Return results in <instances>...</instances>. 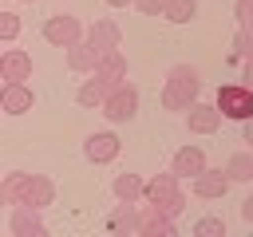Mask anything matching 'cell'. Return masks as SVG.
<instances>
[{
    "label": "cell",
    "instance_id": "6da1fadb",
    "mask_svg": "<svg viewBox=\"0 0 253 237\" xmlns=\"http://www.w3.org/2000/svg\"><path fill=\"white\" fill-rule=\"evenodd\" d=\"M202 95V75L198 67L190 63H174L166 71V83H162V107L166 111H190Z\"/></svg>",
    "mask_w": 253,
    "mask_h": 237
},
{
    "label": "cell",
    "instance_id": "7a4b0ae2",
    "mask_svg": "<svg viewBox=\"0 0 253 237\" xmlns=\"http://www.w3.org/2000/svg\"><path fill=\"white\" fill-rule=\"evenodd\" d=\"M146 205H154V209H162V213L178 217V213L186 209L182 178H178L174 170H170V174H158V178H150V182H146Z\"/></svg>",
    "mask_w": 253,
    "mask_h": 237
},
{
    "label": "cell",
    "instance_id": "3957f363",
    "mask_svg": "<svg viewBox=\"0 0 253 237\" xmlns=\"http://www.w3.org/2000/svg\"><path fill=\"white\" fill-rule=\"evenodd\" d=\"M213 103H217V107H221V115H225V118H233V122L253 118V87H249V83H221Z\"/></svg>",
    "mask_w": 253,
    "mask_h": 237
},
{
    "label": "cell",
    "instance_id": "277c9868",
    "mask_svg": "<svg viewBox=\"0 0 253 237\" xmlns=\"http://www.w3.org/2000/svg\"><path fill=\"white\" fill-rule=\"evenodd\" d=\"M138 115V87L134 83H119L111 87L107 103H103V118L107 122H130Z\"/></svg>",
    "mask_w": 253,
    "mask_h": 237
},
{
    "label": "cell",
    "instance_id": "5b68a950",
    "mask_svg": "<svg viewBox=\"0 0 253 237\" xmlns=\"http://www.w3.org/2000/svg\"><path fill=\"white\" fill-rule=\"evenodd\" d=\"M87 32H83V24L75 20V16H67V12H59V16H47L43 20V40L51 43V47H71L75 40H83Z\"/></svg>",
    "mask_w": 253,
    "mask_h": 237
},
{
    "label": "cell",
    "instance_id": "8992f818",
    "mask_svg": "<svg viewBox=\"0 0 253 237\" xmlns=\"http://www.w3.org/2000/svg\"><path fill=\"white\" fill-rule=\"evenodd\" d=\"M119 150H123V142H119L115 130H95V134L83 138V158H87L91 166H107V162H115Z\"/></svg>",
    "mask_w": 253,
    "mask_h": 237
},
{
    "label": "cell",
    "instance_id": "52a82bcc",
    "mask_svg": "<svg viewBox=\"0 0 253 237\" xmlns=\"http://www.w3.org/2000/svg\"><path fill=\"white\" fill-rule=\"evenodd\" d=\"M43 209H32V205H12V217H8V233L12 237H47V225L40 217Z\"/></svg>",
    "mask_w": 253,
    "mask_h": 237
},
{
    "label": "cell",
    "instance_id": "ba28073f",
    "mask_svg": "<svg viewBox=\"0 0 253 237\" xmlns=\"http://www.w3.org/2000/svg\"><path fill=\"white\" fill-rule=\"evenodd\" d=\"M99 59H103V47H99L95 40H87V36L67 47V67L79 71V75H91V71L99 67Z\"/></svg>",
    "mask_w": 253,
    "mask_h": 237
},
{
    "label": "cell",
    "instance_id": "9c48e42d",
    "mask_svg": "<svg viewBox=\"0 0 253 237\" xmlns=\"http://www.w3.org/2000/svg\"><path fill=\"white\" fill-rule=\"evenodd\" d=\"M32 107H36V91L28 83H4L0 87V111L4 115L16 118V115H28Z\"/></svg>",
    "mask_w": 253,
    "mask_h": 237
},
{
    "label": "cell",
    "instance_id": "30bf717a",
    "mask_svg": "<svg viewBox=\"0 0 253 237\" xmlns=\"http://www.w3.org/2000/svg\"><path fill=\"white\" fill-rule=\"evenodd\" d=\"M221 107L217 103H194L190 111H186V130L190 134H213L217 126H221Z\"/></svg>",
    "mask_w": 253,
    "mask_h": 237
},
{
    "label": "cell",
    "instance_id": "8fae6325",
    "mask_svg": "<svg viewBox=\"0 0 253 237\" xmlns=\"http://www.w3.org/2000/svg\"><path fill=\"white\" fill-rule=\"evenodd\" d=\"M55 201V182L47 174H28L24 182V194H20V205H32V209H47Z\"/></svg>",
    "mask_w": 253,
    "mask_h": 237
},
{
    "label": "cell",
    "instance_id": "7c38bea8",
    "mask_svg": "<svg viewBox=\"0 0 253 237\" xmlns=\"http://www.w3.org/2000/svg\"><path fill=\"white\" fill-rule=\"evenodd\" d=\"M32 71H36V63H32L28 51L8 47V51L0 55V79H4V83H24V79H32Z\"/></svg>",
    "mask_w": 253,
    "mask_h": 237
},
{
    "label": "cell",
    "instance_id": "4fadbf2b",
    "mask_svg": "<svg viewBox=\"0 0 253 237\" xmlns=\"http://www.w3.org/2000/svg\"><path fill=\"white\" fill-rule=\"evenodd\" d=\"M206 166H210V162H206V150L194 146V142H190V146H178L174 158H170V170H174L178 178H198Z\"/></svg>",
    "mask_w": 253,
    "mask_h": 237
},
{
    "label": "cell",
    "instance_id": "5bb4252c",
    "mask_svg": "<svg viewBox=\"0 0 253 237\" xmlns=\"http://www.w3.org/2000/svg\"><path fill=\"white\" fill-rule=\"evenodd\" d=\"M233 186V178H229V170H202L198 178H194V194L198 198H206V201H217V198H225V190Z\"/></svg>",
    "mask_w": 253,
    "mask_h": 237
},
{
    "label": "cell",
    "instance_id": "9a60e30c",
    "mask_svg": "<svg viewBox=\"0 0 253 237\" xmlns=\"http://www.w3.org/2000/svg\"><path fill=\"white\" fill-rule=\"evenodd\" d=\"M107 95H111V83H107V79H99V75L91 71V79H83V83H79L75 103H79V107H87V111H103Z\"/></svg>",
    "mask_w": 253,
    "mask_h": 237
},
{
    "label": "cell",
    "instance_id": "2e32d148",
    "mask_svg": "<svg viewBox=\"0 0 253 237\" xmlns=\"http://www.w3.org/2000/svg\"><path fill=\"white\" fill-rule=\"evenodd\" d=\"M95 75H99V79H107L111 87H119V83H126V55H123L119 47H111V51H103V59H99V67H95Z\"/></svg>",
    "mask_w": 253,
    "mask_h": 237
},
{
    "label": "cell",
    "instance_id": "e0dca14e",
    "mask_svg": "<svg viewBox=\"0 0 253 237\" xmlns=\"http://www.w3.org/2000/svg\"><path fill=\"white\" fill-rule=\"evenodd\" d=\"M138 201H119V209L107 217V229L111 233H138L142 229V213L134 209Z\"/></svg>",
    "mask_w": 253,
    "mask_h": 237
},
{
    "label": "cell",
    "instance_id": "ac0fdd59",
    "mask_svg": "<svg viewBox=\"0 0 253 237\" xmlns=\"http://www.w3.org/2000/svg\"><path fill=\"white\" fill-rule=\"evenodd\" d=\"M178 233V225H174V217L170 213H162V209H154V205H146V213H142V229H138V237H174Z\"/></svg>",
    "mask_w": 253,
    "mask_h": 237
},
{
    "label": "cell",
    "instance_id": "d6986e66",
    "mask_svg": "<svg viewBox=\"0 0 253 237\" xmlns=\"http://www.w3.org/2000/svg\"><path fill=\"white\" fill-rule=\"evenodd\" d=\"M111 194L119 201H146V178L142 174H119L111 182Z\"/></svg>",
    "mask_w": 253,
    "mask_h": 237
},
{
    "label": "cell",
    "instance_id": "ffe728a7",
    "mask_svg": "<svg viewBox=\"0 0 253 237\" xmlns=\"http://www.w3.org/2000/svg\"><path fill=\"white\" fill-rule=\"evenodd\" d=\"M87 40H95L103 51H111V47L123 43V28H119L115 20H95V24L87 28Z\"/></svg>",
    "mask_w": 253,
    "mask_h": 237
},
{
    "label": "cell",
    "instance_id": "44dd1931",
    "mask_svg": "<svg viewBox=\"0 0 253 237\" xmlns=\"http://www.w3.org/2000/svg\"><path fill=\"white\" fill-rule=\"evenodd\" d=\"M24 182H28V174H24V170H12V174L0 182V201H4V205H20Z\"/></svg>",
    "mask_w": 253,
    "mask_h": 237
},
{
    "label": "cell",
    "instance_id": "7402d4cb",
    "mask_svg": "<svg viewBox=\"0 0 253 237\" xmlns=\"http://www.w3.org/2000/svg\"><path fill=\"white\" fill-rule=\"evenodd\" d=\"M225 170H229L233 182H253V150H237V154L225 162Z\"/></svg>",
    "mask_w": 253,
    "mask_h": 237
},
{
    "label": "cell",
    "instance_id": "603a6c76",
    "mask_svg": "<svg viewBox=\"0 0 253 237\" xmlns=\"http://www.w3.org/2000/svg\"><path fill=\"white\" fill-rule=\"evenodd\" d=\"M162 20H170V24H190V20H198V0H170L166 12H162Z\"/></svg>",
    "mask_w": 253,
    "mask_h": 237
},
{
    "label": "cell",
    "instance_id": "cb8c5ba5",
    "mask_svg": "<svg viewBox=\"0 0 253 237\" xmlns=\"http://www.w3.org/2000/svg\"><path fill=\"white\" fill-rule=\"evenodd\" d=\"M194 237H225V221L221 217H202V221H194Z\"/></svg>",
    "mask_w": 253,
    "mask_h": 237
},
{
    "label": "cell",
    "instance_id": "d4e9b609",
    "mask_svg": "<svg viewBox=\"0 0 253 237\" xmlns=\"http://www.w3.org/2000/svg\"><path fill=\"white\" fill-rule=\"evenodd\" d=\"M233 55H237V59H253V28H237V36H233Z\"/></svg>",
    "mask_w": 253,
    "mask_h": 237
},
{
    "label": "cell",
    "instance_id": "484cf974",
    "mask_svg": "<svg viewBox=\"0 0 253 237\" xmlns=\"http://www.w3.org/2000/svg\"><path fill=\"white\" fill-rule=\"evenodd\" d=\"M16 36H20V16L16 12H0V40L12 43Z\"/></svg>",
    "mask_w": 253,
    "mask_h": 237
},
{
    "label": "cell",
    "instance_id": "4316f807",
    "mask_svg": "<svg viewBox=\"0 0 253 237\" xmlns=\"http://www.w3.org/2000/svg\"><path fill=\"white\" fill-rule=\"evenodd\" d=\"M233 16L241 28H253V0H233Z\"/></svg>",
    "mask_w": 253,
    "mask_h": 237
},
{
    "label": "cell",
    "instance_id": "83f0119b",
    "mask_svg": "<svg viewBox=\"0 0 253 237\" xmlns=\"http://www.w3.org/2000/svg\"><path fill=\"white\" fill-rule=\"evenodd\" d=\"M166 4H170V0H134V8H138L142 16H162Z\"/></svg>",
    "mask_w": 253,
    "mask_h": 237
},
{
    "label": "cell",
    "instance_id": "f1b7e54d",
    "mask_svg": "<svg viewBox=\"0 0 253 237\" xmlns=\"http://www.w3.org/2000/svg\"><path fill=\"white\" fill-rule=\"evenodd\" d=\"M241 221L253 225V194H245V201H241Z\"/></svg>",
    "mask_w": 253,
    "mask_h": 237
},
{
    "label": "cell",
    "instance_id": "f546056e",
    "mask_svg": "<svg viewBox=\"0 0 253 237\" xmlns=\"http://www.w3.org/2000/svg\"><path fill=\"white\" fill-rule=\"evenodd\" d=\"M241 142H249V150H253V118L241 122Z\"/></svg>",
    "mask_w": 253,
    "mask_h": 237
},
{
    "label": "cell",
    "instance_id": "4dcf8cb0",
    "mask_svg": "<svg viewBox=\"0 0 253 237\" xmlns=\"http://www.w3.org/2000/svg\"><path fill=\"white\" fill-rule=\"evenodd\" d=\"M241 83H249V87H253V59H245V71H241Z\"/></svg>",
    "mask_w": 253,
    "mask_h": 237
},
{
    "label": "cell",
    "instance_id": "1f68e13d",
    "mask_svg": "<svg viewBox=\"0 0 253 237\" xmlns=\"http://www.w3.org/2000/svg\"><path fill=\"white\" fill-rule=\"evenodd\" d=\"M103 4H111V8H126V4H134V0H103Z\"/></svg>",
    "mask_w": 253,
    "mask_h": 237
},
{
    "label": "cell",
    "instance_id": "d6a6232c",
    "mask_svg": "<svg viewBox=\"0 0 253 237\" xmlns=\"http://www.w3.org/2000/svg\"><path fill=\"white\" fill-rule=\"evenodd\" d=\"M28 4H32V0H28Z\"/></svg>",
    "mask_w": 253,
    "mask_h": 237
}]
</instances>
